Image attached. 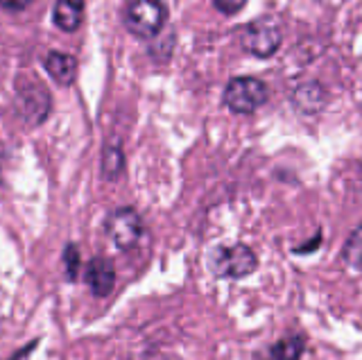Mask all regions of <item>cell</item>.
<instances>
[{"instance_id":"18","label":"cell","mask_w":362,"mask_h":360,"mask_svg":"<svg viewBox=\"0 0 362 360\" xmlns=\"http://www.w3.org/2000/svg\"><path fill=\"white\" fill-rule=\"evenodd\" d=\"M34 347H37V340H34V342H30V344H28L25 349H21V352H16L14 356H11V358H9V360H21V358H25V356H28V354L32 352V349H34Z\"/></svg>"},{"instance_id":"10","label":"cell","mask_w":362,"mask_h":360,"mask_svg":"<svg viewBox=\"0 0 362 360\" xmlns=\"http://www.w3.org/2000/svg\"><path fill=\"white\" fill-rule=\"evenodd\" d=\"M326 91L320 82H305L301 86H297L292 100H294V107H297L301 114H317L322 111L326 105Z\"/></svg>"},{"instance_id":"6","label":"cell","mask_w":362,"mask_h":360,"mask_svg":"<svg viewBox=\"0 0 362 360\" xmlns=\"http://www.w3.org/2000/svg\"><path fill=\"white\" fill-rule=\"evenodd\" d=\"M145 233L143 218L132 207H120L107 218V236L120 252H129L141 243Z\"/></svg>"},{"instance_id":"12","label":"cell","mask_w":362,"mask_h":360,"mask_svg":"<svg viewBox=\"0 0 362 360\" xmlns=\"http://www.w3.org/2000/svg\"><path fill=\"white\" fill-rule=\"evenodd\" d=\"M124 173V152L118 141H109L102 150V177L107 182H116V179Z\"/></svg>"},{"instance_id":"11","label":"cell","mask_w":362,"mask_h":360,"mask_svg":"<svg viewBox=\"0 0 362 360\" xmlns=\"http://www.w3.org/2000/svg\"><path fill=\"white\" fill-rule=\"evenodd\" d=\"M305 352V337L301 333H290L269 347L267 360H301Z\"/></svg>"},{"instance_id":"2","label":"cell","mask_w":362,"mask_h":360,"mask_svg":"<svg viewBox=\"0 0 362 360\" xmlns=\"http://www.w3.org/2000/svg\"><path fill=\"white\" fill-rule=\"evenodd\" d=\"M258 267V256L249 245H222L211 256V269L220 279H245Z\"/></svg>"},{"instance_id":"15","label":"cell","mask_w":362,"mask_h":360,"mask_svg":"<svg viewBox=\"0 0 362 360\" xmlns=\"http://www.w3.org/2000/svg\"><path fill=\"white\" fill-rule=\"evenodd\" d=\"M213 5H215V9H218L220 14L233 16L247 5V0H213Z\"/></svg>"},{"instance_id":"3","label":"cell","mask_w":362,"mask_h":360,"mask_svg":"<svg viewBox=\"0 0 362 360\" xmlns=\"http://www.w3.org/2000/svg\"><path fill=\"white\" fill-rule=\"evenodd\" d=\"M168 21V7L163 0H132L124 14V25L139 39H154Z\"/></svg>"},{"instance_id":"13","label":"cell","mask_w":362,"mask_h":360,"mask_svg":"<svg viewBox=\"0 0 362 360\" xmlns=\"http://www.w3.org/2000/svg\"><path fill=\"white\" fill-rule=\"evenodd\" d=\"M360 227H356L354 231H351V236L346 238L344 243V250H342V256H344V261L351 265V267H356L360 269L362 267V238H360Z\"/></svg>"},{"instance_id":"17","label":"cell","mask_w":362,"mask_h":360,"mask_svg":"<svg viewBox=\"0 0 362 360\" xmlns=\"http://www.w3.org/2000/svg\"><path fill=\"white\" fill-rule=\"evenodd\" d=\"M320 243H322V231H317V236H315V240L313 243H305V247H294V254H308V252H315L317 247H320Z\"/></svg>"},{"instance_id":"1","label":"cell","mask_w":362,"mask_h":360,"mask_svg":"<svg viewBox=\"0 0 362 360\" xmlns=\"http://www.w3.org/2000/svg\"><path fill=\"white\" fill-rule=\"evenodd\" d=\"M269 98V88L263 80L258 77H233L224 88V105L229 107V111L240 116L254 114L256 109H260Z\"/></svg>"},{"instance_id":"8","label":"cell","mask_w":362,"mask_h":360,"mask_svg":"<svg viewBox=\"0 0 362 360\" xmlns=\"http://www.w3.org/2000/svg\"><path fill=\"white\" fill-rule=\"evenodd\" d=\"M43 66H45V71H48V75L52 77V80H54L57 84L71 86V84L75 82V75H77V59L73 57V54L59 52V50H52V52L45 54Z\"/></svg>"},{"instance_id":"7","label":"cell","mask_w":362,"mask_h":360,"mask_svg":"<svg viewBox=\"0 0 362 360\" xmlns=\"http://www.w3.org/2000/svg\"><path fill=\"white\" fill-rule=\"evenodd\" d=\"M84 281L95 297H100V299L109 297L113 288H116V267H113L111 258H107V256L90 258L84 269Z\"/></svg>"},{"instance_id":"5","label":"cell","mask_w":362,"mask_h":360,"mask_svg":"<svg viewBox=\"0 0 362 360\" xmlns=\"http://www.w3.org/2000/svg\"><path fill=\"white\" fill-rule=\"evenodd\" d=\"M16 107H18L21 118L25 120L28 125H41V122L48 118L50 107H52L50 91L39 80H32V77L18 80Z\"/></svg>"},{"instance_id":"16","label":"cell","mask_w":362,"mask_h":360,"mask_svg":"<svg viewBox=\"0 0 362 360\" xmlns=\"http://www.w3.org/2000/svg\"><path fill=\"white\" fill-rule=\"evenodd\" d=\"M34 0H0V7H3L5 12L16 14V12H23V9H28Z\"/></svg>"},{"instance_id":"4","label":"cell","mask_w":362,"mask_h":360,"mask_svg":"<svg viewBox=\"0 0 362 360\" xmlns=\"http://www.w3.org/2000/svg\"><path fill=\"white\" fill-rule=\"evenodd\" d=\"M281 28L272 18H258L240 30V46L258 59H269L281 48Z\"/></svg>"},{"instance_id":"14","label":"cell","mask_w":362,"mask_h":360,"mask_svg":"<svg viewBox=\"0 0 362 360\" xmlns=\"http://www.w3.org/2000/svg\"><path fill=\"white\" fill-rule=\"evenodd\" d=\"M62 263H64V274H66V279L68 281H77L79 269H82V256H79V250H77L75 243H68L64 247Z\"/></svg>"},{"instance_id":"9","label":"cell","mask_w":362,"mask_h":360,"mask_svg":"<svg viewBox=\"0 0 362 360\" xmlns=\"http://www.w3.org/2000/svg\"><path fill=\"white\" fill-rule=\"evenodd\" d=\"M52 21L62 32L79 30L84 21V0H57L52 7Z\"/></svg>"}]
</instances>
